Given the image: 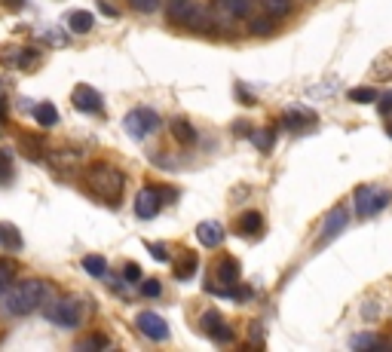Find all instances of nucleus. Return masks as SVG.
Masks as SVG:
<instances>
[{"label":"nucleus","mask_w":392,"mask_h":352,"mask_svg":"<svg viewBox=\"0 0 392 352\" xmlns=\"http://www.w3.org/2000/svg\"><path fill=\"white\" fill-rule=\"evenodd\" d=\"M135 325H138V331L144 334L147 340H156V343L169 340V322H165L163 316H156V313H138Z\"/></svg>","instance_id":"obj_7"},{"label":"nucleus","mask_w":392,"mask_h":352,"mask_svg":"<svg viewBox=\"0 0 392 352\" xmlns=\"http://www.w3.org/2000/svg\"><path fill=\"white\" fill-rule=\"evenodd\" d=\"M34 116H37V123L43 126V129H49V126L58 123V111H55L53 102H40V104H34Z\"/></svg>","instance_id":"obj_21"},{"label":"nucleus","mask_w":392,"mask_h":352,"mask_svg":"<svg viewBox=\"0 0 392 352\" xmlns=\"http://www.w3.org/2000/svg\"><path fill=\"white\" fill-rule=\"evenodd\" d=\"M346 224H349V212L344 205H337V208H331L328 215H325V221H322V236H319V242L322 245H328L331 239H337L340 233L346 230Z\"/></svg>","instance_id":"obj_8"},{"label":"nucleus","mask_w":392,"mask_h":352,"mask_svg":"<svg viewBox=\"0 0 392 352\" xmlns=\"http://www.w3.org/2000/svg\"><path fill=\"white\" fill-rule=\"evenodd\" d=\"M163 208V190L156 187H141L138 196H135V215L141 221H150V217H156Z\"/></svg>","instance_id":"obj_6"},{"label":"nucleus","mask_w":392,"mask_h":352,"mask_svg":"<svg viewBox=\"0 0 392 352\" xmlns=\"http://www.w3.org/2000/svg\"><path fill=\"white\" fill-rule=\"evenodd\" d=\"M10 169H13L10 154H6V150H0V175H10Z\"/></svg>","instance_id":"obj_38"},{"label":"nucleus","mask_w":392,"mask_h":352,"mask_svg":"<svg viewBox=\"0 0 392 352\" xmlns=\"http://www.w3.org/2000/svg\"><path fill=\"white\" fill-rule=\"evenodd\" d=\"M144 276H141V266L138 264H126V282H141Z\"/></svg>","instance_id":"obj_37"},{"label":"nucleus","mask_w":392,"mask_h":352,"mask_svg":"<svg viewBox=\"0 0 392 352\" xmlns=\"http://www.w3.org/2000/svg\"><path fill=\"white\" fill-rule=\"evenodd\" d=\"M49 163H53L55 169H68V165L77 163V154H74V150H55V154L49 156Z\"/></svg>","instance_id":"obj_25"},{"label":"nucleus","mask_w":392,"mask_h":352,"mask_svg":"<svg viewBox=\"0 0 392 352\" xmlns=\"http://www.w3.org/2000/svg\"><path fill=\"white\" fill-rule=\"evenodd\" d=\"M172 135H175V141H181V144H196V129H194V123H190L187 116H175L172 120Z\"/></svg>","instance_id":"obj_14"},{"label":"nucleus","mask_w":392,"mask_h":352,"mask_svg":"<svg viewBox=\"0 0 392 352\" xmlns=\"http://www.w3.org/2000/svg\"><path fill=\"white\" fill-rule=\"evenodd\" d=\"M236 230H239V236H257V233L264 230V217L257 212H245L243 217H239Z\"/></svg>","instance_id":"obj_17"},{"label":"nucleus","mask_w":392,"mask_h":352,"mask_svg":"<svg viewBox=\"0 0 392 352\" xmlns=\"http://www.w3.org/2000/svg\"><path fill=\"white\" fill-rule=\"evenodd\" d=\"M0 245L10 248V251L22 248V239H19V233H15V227H10V224H4V227H0Z\"/></svg>","instance_id":"obj_23"},{"label":"nucleus","mask_w":392,"mask_h":352,"mask_svg":"<svg viewBox=\"0 0 392 352\" xmlns=\"http://www.w3.org/2000/svg\"><path fill=\"white\" fill-rule=\"evenodd\" d=\"M104 346H107V337H104V334H93V337H86L77 349H80V352H89V349H104Z\"/></svg>","instance_id":"obj_31"},{"label":"nucleus","mask_w":392,"mask_h":352,"mask_svg":"<svg viewBox=\"0 0 392 352\" xmlns=\"http://www.w3.org/2000/svg\"><path fill=\"white\" fill-rule=\"evenodd\" d=\"M212 10L221 19H245L252 10V0H212Z\"/></svg>","instance_id":"obj_12"},{"label":"nucleus","mask_w":392,"mask_h":352,"mask_svg":"<svg viewBox=\"0 0 392 352\" xmlns=\"http://www.w3.org/2000/svg\"><path fill=\"white\" fill-rule=\"evenodd\" d=\"M71 102H74V107H77V111H83V114H102V104H104L102 95H98L93 86H86V83L74 86Z\"/></svg>","instance_id":"obj_10"},{"label":"nucleus","mask_w":392,"mask_h":352,"mask_svg":"<svg viewBox=\"0 0 392 352\" xmlns=\"http://www.w3.org/2000/svg\"><path fill=\"white\" fill-rule=\"evenodd\" d=\"M313 120V114H306V111H297V107H291L288 116H285V126H291V129H297V126H304V123H310Z\"/></svg>","instance_id":"obj_28"},{"label":"nucleus","mask_w":392,"mask_h":352,"mask_svg":"<svg viewBox=\"0 0 392 352\" xmlns=\"http://www.w3.org/2000/svg\"><path fill=\"white\" fill-rule=\"evenodd\" d=\"M248 31H252L255 37H266L273 34V19L266 15V19H252V25H248Z\"/></svg>","instance_id":"obj_27"},{"label":"nucleus","mask_w":392,"mask_h":352,"mask_svg":"<svg viewBox=\"0 0 392 352\" xmlns=\"http://www.w3.org/2000/svg\"><path fill=\"white\" fill-rule=\"evenodd\" d=\"M252 340L261 343V325H252Z\"/></svg>","instance_id":"obj_40"},{"label":"nucleus","mask_w":392,"mask_h":352,"mask_svg":"<svg viewBox=\"0 0 392 352\" xmlns=\"http://www.w3.org/2000/svg\"><path fill=\"white\" fill-rule=\"evenodd\" d=\"M389 135H392V123H389Z\"/></svg>","instance_id":"obj_42"},{"label":"nucleus","mask_w":392,"mask_h":352,"mask_svg":"<svg viewBox=\"0 0 392 352\" xmlns=\"http://www.w3.org/2000/svg\"><path fill=\"white\" fill-rule=\"evenodd\" d=\"M196 239H199V245H205V248H218L224 242V227L218 221H203L196 227Z\"/></svg>","instance_id":"obj_13"},{"label":"nucleus","mask_w":392,"mask_h":352,"mask_svg":"<svg viewBox=\"0 0 392 352\" xmlns=\"http://www.w3.org/2000/svg\"><path fill=\"white\" fill-rule=\"evenodd\" d=\"M184 25L190 31H212V19H208V10H203V6H190V13H187V19Z\"/></svg>","instance_id":"obj_18"},{"label":"nucleus","mask_w":392,"mask_h":352,"mask_svg":"<svg viewBox=\"0 0 392 352\" xmlns=\"http://www.w3.org/2000/svg\"><path fill=\"white\" fill-rule=\"evenodd\" d=\"M196 266H199V261H196L194 251H181V257L175 261V276H178L181 282H187L196 276Z\"/></svg>","instance_id":"obj_15"},{"label":"nucleus","mask_w":392,"mask_h":352,"mask_svg":"<svg viewBox=\"0 0 392 352\" xmlns=\"http://www.w3.org/2000/svg\"><path fill=\"white\" fill-rule=\"evenodd\" d=\"M264 6L270 15H288L291 13V0H264Z\"/></svg>","instance_id":"obj_29"},{"label":"nucleus","mask_w":392,"mask_h":352,"mask_svg":"<svg viewBox=\"0 0 392 352\" xmlns=\"http://www.w3.org/2000/svg\"><path fill=\"white\" fill-rule=\"evenodd\" d=\"M150 251H154V257H156V261H169V248H165V245H160V242H150V245H147Z\"/></svg>","instance_id":"obj_36"},{"label":"nucleus","mask_w":392,"mask_h":352,"mask_svg":"<svg viewBox=\"0 0 392 352\" xmlns=\"http://www.w3.org/2000/svg\"><path fill=\"white\" fill-rule=\"evenodd\" d=\"M123 126H126V132L135 141L154 135V132H160V114L154 111V107H135V111L126 114V120H123Z\"/></svg>","instance_id":"obj_3"},{"label":"nucleus","mask_w":392,"mask_h":352,"mask_svg":"<svg viewBox=\"0 0 392 352\" xmlns=\"http://www.w3.org/2000/svg\"><path fill=\"white\" fill-rule=\"evenodd\" d=\"M212 279L221 282V285H208V291L227 288V285H236V282H239V264L233 261V257H221V261L215 264V270H212Z\"/></svg>","instance_id":"obj_11"},{"label":"nucleus","mask_w":392,"mask_h":352,"mask_svg":"<svg viewBox=\"0 0 392 352\" xmlns=\"http://www.w3.org/2000/svg\"><path fill=\"white\" fill-rule=\"evenodd\" d=\"M252 141L261 150H270L273 147V132L270 129H257V132H252Z\"/></svg>","instance_id":"obj_32"},{"label":"nucleus","mask_w":392,"mask_h":352,"mask_svg":"<svg viewBox=\"0 0 392 352\" xmlns=\"http://www.w3.org/2000/svg\"><path fill=\"white\" fill-rule=\"evenodd\" d=\"M46 318L53 325H58V328H65V331H74V328H80V304L74 297H62V300H55L53 306L46 309Z\"/></svg>","instance_id":"obj_5"},{"label":"nucleus","mask_w":392,"mask_h":352,"mask_svg":"<svg viewBox=\"0 0 392 352\" xmlns=\"http://www.w3.org/2000/svg\"><path fill=\"white\" fill-rule=\"evenodd\" d=\"M86 184H89V190H93L98 199H104L107 205H120L123 194H126V175L116 169V165H111V163L89 165Z\"/></svg>","instance_id":"obj_1"},{"label":"nucleus","mask_w":392,"mask_h":352,"mask_svg":"<svg viewBox=\"0 0 392 352\" xmlns=\"http://www.w3.org/2000/svg\"><path fill=\"white\" fill-rule=\"evenodd\" d=\"M19 147H22V154L28 156V159H43V156H49L46 147H43V138H34V135H25L19 141Z\"/></svg>","instance_id":"obj_19"},{"label":"nucleus","mask_w":392,"mask_h":352,"mask_svg":"<svg viewBox=\"0 0 392 352\" xmlns=\"http://www.w3.org/2000/svg\"><path fill=\"white\" fill-rule=\"evenodd\" d=\"M374 104H377V111L383 116H389L392 114V92H383V95H377V102H374Z\"/></svg>","instance_id":"obj_35"},{"label":"nucleus","mask_w":392,"mask_h":352,"mask_svg":"<svg viewBox=\"0 0 392 352\" xmlns=\"http://www.w3.org/2000/svg\"><path fill=\"white\" fill-rule=\"evenodd\" d=\"M98 10H102L104 15H111V19H116V10H114L111 4H98Z\"/></svg>","instance_id":"obj_39"},{"label":"nucleus","mask_w":392,"mask_h":352,"mask_svg":"<svg viewBox=\"0 0 392 352\" xmlns=\"http://www.w3.org/2000/svg\"><path fill=\"white\" fill-rule=\"evenodd\" d=\"M4 4H10V6H15V10H19V6L25 4V0H4Z\"/></svg>","instance_id":"obj_41"},{"label":"nucleus","mask_w":392,"mask_h":352,"mask_svg":"<svg viewBox=\"0 0 392 352\" xmlns=\"http://www.w3.org/2000/svg\"><path fill=\"white\" fill-rule=\"evenodd\" d=\"M353 203H356V215L358 217H374L377 212H383L389 203V190H380V187H371V184H365V187H358L353 194Z\"/></svg>","instance_id":"obj_4"},{"label":"nucleus","mask_w":392,"mask_h":352,"mask_svg":"<svg viewBox=\"0 0 392 352\" xmlns=\"http://www.w3.org/2000/svg\"><path fill=\"white\" fill-rule=\"evenodd\" d=\"M199 328H203V331H205L215 343H230V340H233L230 325L224 322L221 313H215V309H208V313H203V318H199Z\"/></svg>","instance_id":"obj_9"},{"label":"nucleus","mask_w":392,"mask_h":352,"mask_svg":"<svg viewBox=\"0 0 392 352\" xmlns=\"http://www.w3.org/2000/svg\"><path fill=\"white\" fill-rule=\"evenodd\" d=\"M190 6H194V0H169V6H165V15H169V22H175V25H184Z\"/></svg>","instance_id":"obj_20"},{"label":"nucleus","mask_w":392,"mask_h":352,"mask_svg":"<svg viewBox=\"0 0 392 352\" xmlns=\"http://www.w3.org/2000/svg\"><path fill=\"white\" fill-rule=\"evenodd\" d=\"M141 295H144V297H160L163 295V285L156 279H144V282H141Z\"/></svg>","instance_id":"obj_33"},{"label":"nucleus","mask_w":392,"mask_h":352,"mask_svg":"<svg viewBox=\"0 0 392 352\" xmlns=\"http://www.w3.org/2000/svg\"><path fill=\"white\" fill-rule=\"evenodd\" d=\"M93 25H95V19H93V13H86V10H74L68 15V28L74 31V34H89Z\"/></svg>","instance_id":"obj_16"},{"label":"nucleus","mask_w":392,"mask_h":352,"mask_svg":"<svg viewBox=\"0 0 392 352\" xmlns=\"http://www.w3.org/2000/svg\"><path fill=\"white\" fill-rule=\"evenodd\" d=\"M83 270L93 276V279H104L107 276V261L102 255H86L83 257Z\"/></svg>","instance_id":"obj_22"},{"label":"nucleus","mask_w":392,"mask_h":352,"mask_svg":"<svg viewBox=\"0 0 392 352\" xmlns=\"http://www.w3.org/2000/svg\"><path fill=\"white\" fill-rule=\"evenodd\" d=\"M13 279H15V264L0 257V295H6V288L13 285Z\"/></svg>","instance_id":"obj_24"},{"label":"nucleus","mask_w":392,"mask_h":352,"mask_svg":"<svg viewBox=\"0 0 392 352\" xmlns=\"http://www.w3.org/2000/svg\"><path fill=\"white\" fill-rule=\"evenodd\" d=\"M349 346L353 349H374L377 346V337H374V334H356V337L349 340Z\"/></svg>","instance_id":"obj_30"},{"label":"nucleus","mask_w":392,"mask_h":352,"mask_svg":"<svg viewBox=\"0 0 392 352\" xmlns=\"http://www.w3.org/2000/svg\"><path fill=\"white\" fill-rule=\"evenodd\" d=\"M46 282L43 279H22V282H15L6 288V295H4V309L10 316H31L34 309L43 304V297H46Z\"/></svg>","instance_id":"obj_2"},{"label":"nucleus","mask_w":392,"mask_h":352,"mask_svg":"<svg viewBox=\"0 0 392 352\" xmlns=\"http://www.w3.org/2000/svg\"><path fill=\"white\" fill-rule=\"evenodd\" d=\"M349 98L358 104H374L377 102V89H371V86H362V89H349Z\"/></svg>","instance_id":"obj_26"},{"label":"nucleus","mask_w":392,"mask_h":352,"mask_svg":"<svg viewBox=\"0 0 392 352\" xmlns=\"http://www.w3.org/2000/svg\"><path fill=\"white\" fill-rule=\"evenodd\" d=\"M132 4V10H138V13H156V6H160V0H129Z\"/></svg>","instance_id":"obj_34"}]
</instances>
